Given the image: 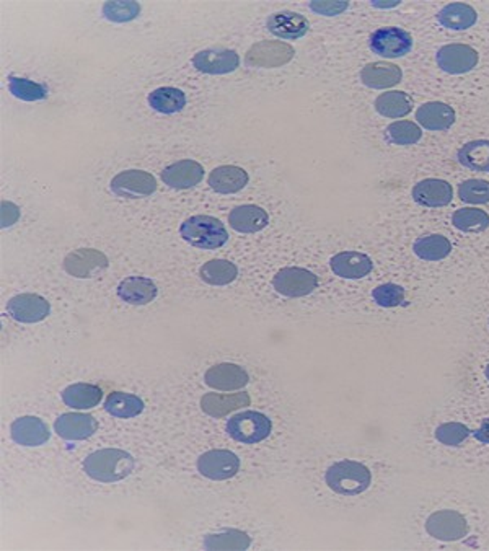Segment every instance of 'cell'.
<instances>
[{
	"instance_id": "cell-38",
	"label": "cell",
	"mask_w": 489,
	"mask_h": 551,
	"mask_svg": "<svg viewBox=\"0 0 489 551\" xmlns=\"http://www.w3.org/2000/svg\"><path fill=\"white\" fill-rule=\"evenodd\" d=\"M9 90L13 97L23 101L45 100L47 97V89L45 85L15 75L9 77Z\"/></svg>"
},
{
	"instance_id": "cell-15",
	"label": "cell",
	"mask_w": 489,
	"mask_h": 551,
	"mask_svg": "<svg viewBox=\"0 0 489 551\" xmlns=\"http://www.w3.org/2000/svg\"><path fill=\"white\" fill-rule=\"evenodd\" d=\"M204 382L206 386H211L214 390L233 392V390H240L247 386L249 377L247 370L240 366L223 362V364H217V366L207 369V372L204 374Z\"/></svg>"
},
{
	"instance_id": "cell-16",
	"label": "cell",
	"mask_w": 489,
	"mask_h": 551,
	"mask_svg": "<svg viewBox=\"0 0 489 551\" xmlns=\"http://www.w3.org/2000/svg\"><path fill=\"white\" fill-rule=\"evenodd\" d=\"M98 429V421L92 414L64 413L55 423V431L65 441H85Z\"/></svg>"
},
{
	"instance_id": "cell-30",
	"label": "cell",
	"mask_w": 489,
	"mask_h": 551,
	"mask_svg": "<svg viewBox=\"0 0 489 551\" xmlns=\"http://www.w3.org/2000/svg\"><path fill=\"white\" fill-rule=\"evenodd\" d=\"M144 402L138 395L124 394V392H113L105 402V411L114 418L131 420L144 411Z\"/></svg>"
},
{
	"instance_id": "cell-26",
	"label": "cell",
	"mask_w": 489,
	"mask_h": 551,
	"mask_svg": "<svg viewBox=\"0 0 489 551\" xmlns=\"http://www.w3.org/2000/svg\"><path fill=\"white\" fill-rule=\"evenodd\" d=\"M251 398L247 392L241 394H231V395H221V394H206L201 398V408L206 414L213 418H225L227 414L233 413L240 410L243 406H249Z\"/></svg>"
},
{
	"instance_id": "cell-13",
	"label": "cell",
	"mask_w": 489,
	"mask_h": 551,
	"mask_svg": "<svg viewBox=\"0 0 489 551\" xmlns=\"http://www.w3.org/2000/svg\"><path fill=\"white\" fill-rule=\"evenodd\" d=\"M7 312L20 323L43 322L51 312V305L38 294H20L7 302Z\"/></svg>"
},
{
	"instance_id": "cell-21",
	"label": "cell",
	"mask_w": 489,
	"mask_h": 551,
	"mask_svg": "<svg viewBox=\"0 0 489 551\" xmlns=\"http://www.w3.org/2000/svg\"><path fill=\"white\" fill-rule=\"evenodd\" d=\"M157 294L156 283L140 276H130L118 285V297L130 305H148L156 301Z\"/></svg>"
},
{
	"instance_id": "cell-5",
	"label": "cell",
	"mask_w": 489,
	"mask_h": 551,
	"mask_svg": "<svg viewBox=\"0 0 489 551\" xmlns=\"http://www.w3.org/2000/svg\"><path fill=\"white\" fill-rule=\"evenodd\" d=\"M111 191L128 199L148 198L157 191V180L144 170H126L111 180Z\"/></svg>"
},
{
	"instance_id": "cell-35",
	"label": "cell",
	"mask_w": 489,
	"mask_h": 551,
	"mask_svg": "<svg viewBox=\"0 0 489 551\" xmlns=\"http://www.w3.org/2000/svg\"><path fill=\"white\" fill-rule=\"evenodd\" d=\"M251 538L249 533L229 529L221 533L207 535L204 540L206 550H249Z\"/></svg>"
},
{
	"instance_id": "cell-3",
	"label": "cell",
	"mask_w": 489,
	"mask_h": 551,
	"mask_svg": "<svg viewBox=\"0 0 489 551\" xmlns=\"http://www.w3.org/2000/svg\"><path fill=\"white\" fill-rule=\"evenodd\" d=\"M181 239L194 249L217 250L229 242V232L219 219L211 216H193L180 227Z\"/></svg>"
},
{
	"instance_id": "cell-37",
	"label": "cell",
	"mask_w": 489,
	"mask_h": 551,
	"mask_svg": "<svg viewBox=\"0 0 489 551\" xmlns=\"http://www.w3.org/2000/svg\"><path fill=\"white\" fill-rule=\"evenodd\" d=\"M452 224L462 232L478 233L489 227V216L476 208H463L453 214Z\"/></svg>"
},
{
	"instance_id": "cell-8",
	"label": "cell",
	"mask_w": 489,
	"mask_h": 551,
	"mask_svg": "<svg viewBox=\"0 0 489 551\" xmlns=\"http://www.w3.org/2000/svg\"><path fill=\"white\" fill-rule=\"evenodd\" d=\"M296 55L294 47L282 41H261L258 45L249 47L245 64L249 67H265L274 69L292 61Z\"/></svg>"
},
{
	"instance_id": "cell-31",
	"label": "cell",
	"mask_w": 489,
	"mask_h": 551,
	"mask_svg": "<svg viewBox=\"0 0 489 551\" xmlns=\"http://www.w3.org/2000/svg\"><path fill=\"white\" fill-rule=\"evenodd\" d=\"M150 108L162 114H175L186 106V95L175 87H160L148 95Z\"/></svg>"
},
{
	"instance_id": "cell-34",
	"label": "cell",
	"mask_w": 489,
	"mask_h": 551,
	"mask_svg": "<svg viewBox=\"0 0 489 551\" xmlns=\"http://www.w3.org/2000/svg\"><path fill=\"white\" fill-rule=\"evenodd\" d=\"M413 108V100L411 97L405 92L382 93L379 98L375 100V110L379 111L382 116L385 118H403Z\"/></svg>"
},
{
	"instance_id": "cell-27",
	"label": "cell",
	"mask_w": 489,
	"mask_h": 551,
	"mask_svg": "<svg viewBox=\"0 0 489 551\" xmlns=\"http://www.w3.org/2000/svg\"><path fill=\"white\" fill-rule=\"evenodd\" d=\"M401 79H403L401 69L390 63H372V64L366 65L360 72L362 83L370 89H377V90L395 87L397 83L401 82Z\"/></svg>"
},
{
	"instance_id": "cell-44",
	"label": "cell",
	"mask_w": 489,
	"mask_h": 551,
	"mask_svg": "<svg viewBox=\"0 0 489 551\" xmlns=\"http://www.w3.org/2000/svg\"><path fill=\"white\" fill-rule=\"evenodd\" d=\"M348 7H350L348 2H312V4H310V9L316 12V13L326 15V17L340 15V13L348 9Z\"/></svg>"
},
{
	"instance_id": "cell-2",
	"label": "cell",
	"mask_w": 489,
	"mask_h": 551,
	"mask_svg": "<svg viewBox=\"0 0 489 551\" xmlns=\"http://www.w3.org/2000/svg\"><path fill=\"white\" fill-rule=\"evenodd\" d=\"M326 485L342 496H359L367 491L372 483L370 470L359 462L342 460L332 465L326 475Z\"/></svg>"
},
{
	"instance_id": "cell-19",
	"label": "cell",
	"mask_w": 489,
	"mask_h": 551,
	"mask_svg": "<svg viewBox=\"0 0 489 551\" xmlns=\"http://www.w3.org/2000/svg\"><path fill=\"white\" fill-rule=\"evenodd\" d=\"M266 27L274 37L281 39H299L305 37L310 23L305 19L304 15L296 12H276L266 20Z\"/></svg>"
},
{
	"instance_id": "cell-47",
	"label": "cell",
	"mask_w": 489,
	"mask_h": 551,
	"mask_svg": "<svg viewBox=\"0 0 489 551\" xmlns=\"http://www.w3.org/2000/svg\"><path fill=\"white\" fill-rule=\"evenodd\" d=\"M485 374H486V378H488L489 380V364H488V368H486V370H485Z\"/></svg>"
},
{
	"instance_id": "cell-24",
	"label": "cell",
	"mask_w": 489,
	"mask_h": 551,
	"mask_svg": "<svg viewBox=\"0 0 489 551\" xmlns=\"http://www.w3.org/2000/svg\"><path fill=\"white\" fill-rule=\"evenodd\" d=\"M207 182L215 193L235 194L249 184V176L240 166L222 165L214 168Z\"/></svg>"
},
{
	"instance_id": "cell-29",
	"label": "cell",
	"mask_w": 489,
	"mask_h": 551,
	"mask_svg": "<svg viewBox=\"0 0 489 551\" xmlns=\"http://www.w3.org/2000/svg\"><path fill=\"white\" fill-rule=\"evenodd\" d=\"M102 398V388L92 384H74L63 392V402L74 410L95 408L100 404Z\"/></svg>"
},
{
	"instance_id": "cell-33",
	"label": "cell",
	"mask_w": 489,
	"mask_h": 551,
	"mask_svg": "<svg viewBox=\"0 0 489 551\" xmlns=\"http://www.w3.org/2000/svg\"><path fill=\"white\" fill-rule=\"evenodd\" d=\"M204 283L211 285H229L237 279L239 267L229 259H211L199 269Z\"/></svg>"
},
{
	"instance_id": "cell-7",
	"label": "cell",
	"mask_w": 489,
	"mask_h": 551,
	"mask_svg": "<svg viewBox=\"0 0 489 551\" xmlns=\"http://www.w3.org/2000/svg\"><path fill=\"white\" fill-rule=\"evenodd\" d=\"M273 285L277 292L286 297H305L318 287V277L304 267H282L274 277Z\"/></svg>"
},
{
	"instance_id": "cell-36",
	"label": "cell",
	"mask_w": 489,
	"mask_h": 551,
	"mask_svg": "<svg viewBox=\"0 0 489 551\" xmlns=\"http://www.w3.org/2000/svg\"><path fill=\"white\" fill-rule=\"evenodd\" d=\"M413 251L426 261H441L451 255L452 245L443 235H427L416 240Z\"/></svg>"
},
{
	"instance_id": "cell-43",
	"label": "cell",
	"mask_w": 489,
	"mask_h": 551,
	"mask_svg": "<svg viewBox=\"0 0 489 551\" xmlns=\"http://www.w3.org/2000/svg\"><path fill=\"white\" fill-rule=\"evenodd\" d=\"M372 297L380 307L392 309V307H398V305L405 302V289L401 285L388 283V284L375 287L374 292H372Z\"/></svg>"
},
{
	"instance_id": "cell-42",
	"label": "cell",
	"mask_w": 489,
	"mask_h": 551,
	"mask_svg": "<svg viewBox=\"0 0 489 551\" xmlns=\"http://www.w3.org/2000/svg\"><path fill=\"white\" fill-rule=\"evenodd\" d=\"M459 196L468 204H488L489 182L485 180H467L459 186Z\"/></svg>"
},
{
	"instance_id": "cell-6",
	"label": "cell",
	"mask_w": 489,
	"mask_h": 551,
	"mask_svg": "<svg viewBox=\"0 0 489 551\" xmlns=\"http://www.w3.org/2000/svg\"><path fill=\"white\" fill-rule=\"evenodd\" d=\"M427 533L441 542H457L468 533L467 519L457 511L443 509L429 515L426 521Z\"/></svg>"
},
{
	"instance_id": "cell-28",
	"label": "cell",
	"mask_w": 489,
	"mask_h": 551,
	"mask_svg": "<svg viewBox=\"0 0 489 551\" xmlns=\"http://www.w3.org/2000/svg\"><path fill=\"white\" fill-rule=\"evenodd\" d=\"M437 20L447 30L462 31V30L473 27L478 20V15H476V10L468 4H449L439 12Z\"/></svg>"
},
{
	"instance_id": "cell-32",
	"label": "cell",
	"mask_w": 489,
	"mask_h": 551,
	"mask_svg": "<svg viewBox=\"0 0 489 551\" xmlns=\"http://www.w3.org/2000/svg\"><path fill=\"white\" fill-rule=\"evenodd\" d=\"M457 157L463 166L475 170V172L489 174V140L486 139L471 140L468 144H465L459 150Z\"/></svg>"
},
{
	"instance_id": "cell-4",
	"label": "cell",
	"mask_w": 489,
	"mask_h": 551,
	"mask_svg": "<svg viewBox=\"0 0 489 551\" xmlns=\"http://www.w3.org/2000/svg\"><path fill=\"white\" fill-rule=\"evenodd\" d=\"M271 431H273L271 420L258 411L235 414L227 423V432L232 439L249 445L268 439Z\"/></svg>"
},
{
	"instance_id": "cell-12",
	"label": "cell",
	"mask_w": 489,
	"mask_h": 551,
	"mask_svg": "<svg viewBox=\"0 0 489 551\" xmlns=\"http://www.w3.org/2000/svg\"><path fill=\"white\" fill-rule=\"evenodd\" d=\"M110 267V261L100 250L79 249L64 259V269L79 279H90Z\"/></svg>"
},
{
	"instance_id": "cell-9",
	"label": "cell",
	"mask_w": 489,
	"mask_h": 551,
	"mask_svg": "<svg viewBox=\"0 0 489 551\" xmlns=\"http://www.w3.org/2000/svg\"><path fill=\"white\" fill-rule=\"evenodd\" d=\"M240 470V459L231 451L215 449L203 454L198 459V471L204 478L214 481H223L235 477Z\"/></svg>"
},
{
	"instance_id": "cell-10",
	"label": "cell",
	"mask_w": 489,
	"mask_h": 551,
	"mask_svg": "<svg viewBox=\"0 0 489 551\" xmlns=\"http://www.w3.org/2000/svg\"><path fill=\"white\" fill-rule=\"evenodd\" d=\"M413 47L411 35L397 27L379 28L370 37V49L384 57L407 55Z\"/></svg>"
},
{
	"instance_id": "cell-20",
	"label": "cell",
	"mask_w": 489,
	"mask_h": 551,
	"mask_svg": "<svg viewBox=\"0 0 489 551\" xmlns=\"http://www.w3.org/2000/svg\"><path fill=\"white\" fill-rule=\"evenodd\" d=\"M413 199L426 208H443L452 202V184L445 180L427 178L413 188Z\"/></svg>"
},
{
	"instance_id": "cell-17",
	"label": "cell",
	"mask_w": 489,
	"mask_h": 551,
	"mask_svg": "<svg viewBox=\"0 0 489 551\" xmlns=\"http://www.w3.org/2000/svg\"><path fill=\"white\" fill-rule=\"evenodd\" d=\"M10 436L13 442L25 447H39L51 437L47 424L37 416H21L10 426Z\"/></svg>"
},
{
	"instance_id": "cell-11",
	"label": "cell",
	"mask_w": 489,
	"mask_h": 551,
	"mask_svg": "<svg viewBox=\"0 0 489 551\" xmlns=\"http://www.w3.org/2000/svg\"><path fill=\"white\" fill-rule=\"evenodd\" d=\"M193 65L203 74L223 75L231 74L239 69L240 55L233 49L225 47H211L194 55Z\"/></svg>"
},
{
	"instance_id": "cell-39",
	"label": "cell",
	"mask_w": 489,
	"mask_h": 551,
	"mask_svg": "<svg viewBox=\"0 0 489 551\" xmlns=\"http://www.w3.org/2000/svg\"><path fill=\"white\" fill-rule=\"evenodd\" d=\"M423 131L411 121H397L387 128V138L395 146H413L419 142Z\"/></svg>"
},
{
	"instance_id": "cell-25",
	"label": "cell",
	"mask_w": 489,
	"mask_h": 551,
	"mask_svg": "<svg viewBox=\"0 0 489 551\" xmlns=\"http://www.w3.org/2000/svg\"><path fill=\"white\" fill-rule=\"evenodd\" d=\"M416 120L427 131H445L455 123V111L443 101H429L417 108Z\"/></svg>"
},
{
	"instance_id": "cell-23",
	"label": "cell",
	"mask_w": 489,
	"mask_h": 551,
	"mask_svg": "<svg viewBox=\"0 0 489 551\" xmlns=\"http://www.w3.org/2000/svg\"><path fill=\"white\" fill-rule=\"evenodd\" d=\"M229 224L240 233H257L269 224L268 212L255 204H243L229 214Z\"/></svg>"
},
{
	"instance_id": "cell-22",
	"label": "cell",
	"mask_w": 489,
	"mask_h": 551,
	"mask_svg": "<svg viewBox=\"0 0 489 551\" xmlns=\"http://www.w3.org/2000/svg\"><path fill=\"white\" fill-rule=\"evenodd\" d=\"M330 265L333 273L344 279H362L374 267L372 259L359 251H341L332 258Z\"/></svg>"
},
{
	"instance_id": "cell-18",
	"label": "cell",
	"mask_w": 489,
	"mask_h": 551,
	"mask_svg": "<svg viewBox=\"0 0 489 551\" xmlns=\"http://www.w3.org/2000/svg\"><path fill=\"white\" fill-rule=\"evenodd\" d=\"M204 178V168L196 160H180L176 164L166 166L162 172V180L166 186L173 190H188L201 183Z\"/></svg>"
},
{
	"instance_id": "cell-14",
	"label": "cell",
	"mask_w": 489,
	"mask_h": 551,
	"mask_svg": "<svg viewBox=\"0 0 489 551\" xmlns=\"http://www.w3.org/2000/svg\"><path fill=\"white\" fill-rule=\"evenodd\" d=\"M437 65L447 74H465L478 64V53L468 45H447L437 51Z\"/></svg>"
},
{
	"instance_id": "cell-40",
	"label": "cell",
	"mask_w": 489,
	"mask_h": 551,
	"mask_svg": "<svg viewBox=\"0 0 489 551\" xmlns=\"http://www.w3.org/2000/svg\"><path fill=\"white\" fill-rule=\"evenodd\" d=\"M140 12L138 2H106L103 5L105 19L116 23H124L136 19Z\"/></svg>"
},
{
	"instance_id": "cell-1",
	"label": "cell",
	"mask_w": 489,
	"mask_h": 551,
	"mask_svg": "<svg viewBox=\"0 0 489 551\" xmlns=\"http://www.w3.org/2000/svg\"><path fill=\"white\" fill-rule=\"evenodd\" d=\"M136 469V460L120 449L93 452L83 462V471L100 483H116L130 477Z\"/></svg>"
},
{
	"instance_id": "cell-41",
	"label": "cell",
	"mask_w": 489,
	"mask_h": 551,
	"mask_svg": "<svg viewBox=\"0 0 489 551\" xmlns=\"http://www.w3.org/2000/svg\"><path fill=\"white\" fill-rule=\"evenodd\" d=\"M468 436L470 429L462 423H443L435 429V439L449 447H459Z\"/></svg>"
},
{
	"instance_id": "cell-45",
	"label": "cell",
	"mask_w": 489,
	"mask_h": 551,
	"mask_svg": "<svg viewBox=\"0 0 489 551\" xmlns=\"http://www.w3.org/2000/svg\"><path fill=\"white\" fill-rule=\"evenodd\" d=\"M20 217V209L12 202H2V227L13 225Z\"/></svg>"
},
{
	"instance_id": "cell-46",
	"label": "cell",
	"mask_w": 489,
	"mask_h": 551,
	"mask_svg": "<svg viewBox=\"0 0 489 551\" xmlns=\"http://www.w3.org/2000/svg\"><path fill=\"white\" fill-rule=\"evenodd\" d=\"M473 436H475V439L480 441L481 444H489V420H485V421L481 423L480 429H476V431L473 432Z\"/></svg>"
}]
</instances>
